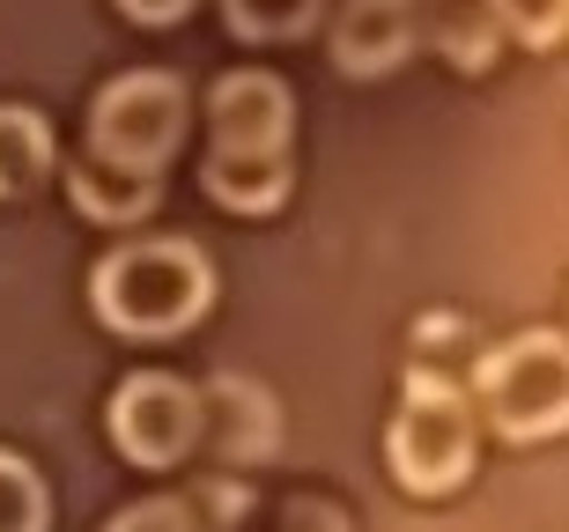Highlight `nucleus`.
Wrapping results in <instances>:
<instances>
[{
    "mask_svg": "<svg viewBox=\"0 0 569 532\" xmlns=\"http://www.w3.org/2000/svg\"><path fill=\"white\" fill-rule=\"evenodd\" d=\"M326 525V503H296L289 511V532H318ZM333 532H348V525H333Z\"/></svg>",
    "mask_w": 569,
    "mask_h": 532,
    "instance_id": "17",
    "label": "nucleus"
},
{
    "mask_svg": "<svg viewBox=\"0 0 569 532\" xmlns=\"http://www.w3.org/2000/svg\"><path fill=\"white\" fill-rule=\"evenodd\" d=\"M473 444H481V414L451 378L415 370L400 392V414L385 429V466L407 495H451L473 473Z\"/></svg>",
    "mask_w": 569,
    "mask_h": 532,
    "instance_id": "3",
    "label": "nucleus"
},
{
    "mask_svg": "<svg viewBox=\"0 0 569 532\" xmlns=\"http://www.w3.org/2000/svg\"><path fill=\"white\" fill-rule=\"evenodd\" d=\"M473 414H481L503 444H540L569 436V333L532 325L510 333L473 362Z\"/></svg>",
    "mask_w": 569,
    "mask_h": 532,
    "instance_id": "2",
    "label": "nucleus"
},
{
    "mask_svg": "<svg viewBox=\"0 0 569 532\" xmlns=\"http://www.w3.org/2000/svg\"><path fill=\"white\" fill-rule=\"evenodd\" d=\"M222 16L244 44H281L318 22V0H222Z\"/></svg>",
    "mask_w": 569,
    "mask_h": 532,
    "instance_id": "12",
    "label": "nucleus"
},
{
    "mask_svg": "<svg viewBox=\"0 0 569 532\" xmlns=\"http://www.w3.org/2000/svg\"><path fill=\"white\" fill-rule=\"evenodd\" d=\"M186 119H192V104H186L178 74H156V67L119 74L89 104V155H104L119 171H163L178 155V141H186Z\"/></svg>",
    "mask_w": 569,
    "mask_h": 532,
    "instance_id": "4",
    "label": "nucleus"
},
{
    "mask_svg": "<svg viewBox=\"0 0 569 532\" xmlns=\"http://www.w3.org/2000/svg\"><path fill=\"white\" fill-rule=\"evenodd\" d=\"M52 171V127L30 104H0V200H22Z\"/></svg>",
    "mask_w": 569,
    "mask_h": 532,
    "instance_id": "11",
    "label": "nucleus"
},
{
    "mask_svg": "<svg viewBox=\"0 0 569 532\" xmlns=\"http://www.w3.org/2000/svg\"><path fill=\"white\" fill-rule=\"evenodd\" d=\"M289 82L267 67H237L208 97V141L214 155H289Z\"/></svg>",
    "mask_w": 569,
    "mask_h": 532,
    "instance_id": "6",
    "label": "nucleus"
},
{
    "mask_svg": "<svg viewBox=\"0 0 569 532\" xmlns=\"http://www.w3.org/2000/svg\"><path fill=\"white\" fill-rule=\"evenodd\" d=\"M200 422H208L200 392L170 370H133L111 392V444L127 451L133 466H178L200 444Z\"/></svg>",
    "mask_w": 569,
    "mask_h": 532,
    "instance_id": "5",
    "label": "nucleus"
},
{
    "mask_svg": "<svg viewBox=\"0 0 569 532\" xmlns=\"http://www.w3.org/2000/svg\"><path fill=\"white\" fill-rule=\"evenodd\" d=\"M200 178H208V192L230 214H274L289 200V155H214L208 149Z\"/></svg>",
    "mask_w": 569,
    "mask_h": 532,
    "instance_id": "9",
    "label": "nucleus"
},
{
    "mask_svg": "<svg viewBox=\"0 0 569 532\" xmlns=\"http://www.w3.org/2000/svg\"><path fill=\"white\" fill-rule=\"evenodd\" d=\"M104 532H200V511L186 495H148V503H127Z\"/></svg>",
    "mask_w": 569,
    "mask_h": 532,
    "instance_id": "15",
    "label": "nucleus"
},
{
    "mask_svg": "<svg viewBox=\"0 0 569 532\" xmlns=\"http://www.w3.org/2000/svg\"><path fill=\"white\" fill-rule=\"evenodd\" d=\"M415 38H422L415 0H340L333 60L348 67V74H392V67L415 52Z\"/></svg>",
    "mask_w": 569,
    "mask_h": 532,
    "instance_id": "7",
    "label": "nucleus"
},
{
    "mask_svg": "<svg viewBox=\"0 0 569 532\" xmlns=\"http://www.w3.org/2000/svg\"><path fill=\"white\" fill-rule=\"evenodd\" d=\"M496 22H503L518 44L548 52V44L569 38V0H496Z\"/></svg>",
    "mask_w": 569,
    "mask_h": 532,
    "instance_id": "14",
    "label": "nucleus"
},
{
    "mask_svg": "<svg viewBox=\"0 0 569 532\" xmlns=\"http://www.w3.org/2000/svg\"><path fill=\"white\" fill-rule=\"evenodd\" d=\"M415 16H429L422 30L437 38L443 60H459V67H488L496 60V38H503L496 0H415Z\"/></svg>",
    "mask_w": 569,
    "mask_h": 532,
    "instance_id": "10",
    "label": "nucleus"
},
{
    "mask_svg": "<svg viewBox=\"0 0 569 532\" xmlns=\"http://www.w3.org/2000/svg\"><path fill=\"white\" fill-rule=\"evenodd\" d=\"M67 200H74L89 222L127 230V222H141V214L163 200V178L156 171H119V163H104V155H82V163L67 171Z\"/></svg>",
    "mask_w": 569,
    "mask_h": 532,
    "instance_id": "8",
    "label": "nucleus"
},
{
    "mask_svg": "<svg viewBox=\"0 0 569 532\" xmlns=\"http://www.w3.org/2000/svg\"><path fill=\"white\" fill-rule=\"evenodd\" d=\"M119 8H127L133 22H178L192 8V0H119Z\"/></svg>",
    "mask_w": 569,
    "mask_h": 532,
    "instance_id": "16",
    "label": "nucleus"
},
{
    "mask_svg": "<svg viewBox=\"0 0 569 532\" xmlns=\"http://www.w3.org/2000/svg\"><path fill=\"white\" fill-rule=\"evenodd\" d=\"M89 303H97V319H104L111 333H127V341H170V333H186L192 319H208L214 267L186 237H141V244H119V252L97 259Z\"/></svg>",
    "mask_w": 569,
    "mask_h": 532,
    "instance_id": "1",
    "label": "nucleus"
},
{
    "mask_svg": "<svg viewBox=\"0 0 569 532\" xmlns=\"http://www.w3.org/2000/svg\"><path fill=\"white\" fill-rule=\"evenodd\" d=\"M52 503H44V481L30 459L0 451V532H44Z\"/></svg>",
    "mask_w": 569,
    "mask_h": 532,
    "instance_id": "13",
    "label": "nucleus"
}]
</instances>
